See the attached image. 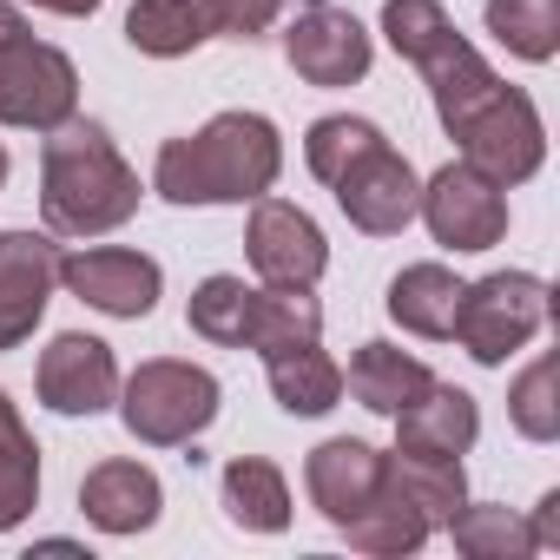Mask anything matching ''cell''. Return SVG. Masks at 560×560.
Masks as SVG:
<instances>
[{
    "label": "cell",
    "mask_w": 560,
    "mask_h": 560,
    "mask_svg": "<svg viewBox=\"0 0 560 560\" xmlns=\"http://www.w3.org/2000/svg\"><path fill=\"white\" fill-rule=\"evenodd\" d=\"M383 34L389 47L429 80L442 132L462 145L475 172L494 185H527L547 159V126L521 86H508L448 21L442 0H383Z\"/></svg>",
    "instance_id": "1"
},
{
    "label": "cell",
    "mask_w": 560,
    "mask_h": 560,
    "mask_svg": "<svg viewBox=\"0 0 560 560\" xmlns=\"http://www.w3.org/2000/svg\"><path fill=\"white\" fill-rule=\"evenodd\" d=\"M304 165L337 191L343 218L363 231V237H396L409 231L416 205H422V178L416 165L383 139L376 119H357V113H330L304 132Z\"/></svg>",
    "instance_id": "2"
},
{
    "label": "cell",
    "mask_w": 560,
    "mask_h": 560,
    "mask_svg": "<svg viewBox=\"0 0 560 560\" xmlns=\"http://www.w3.org/2000/svg\"><path fill=\"white\" fill-rule=\"evenodd\" d=\"M284 172V139L264 113H218L185 139L159 145L152 191L165 205H250Z\"/></svg>",
    "instance_id": "3"
},
{
    "label": "cell",
    "mask_w": 560,
    "mask_h": 560,
    "mask_svg": "<svg viewBox=\"0 0 560 560\" xmlns=\"http://www.w3.org/2000/svg\"><path fill=\"white\" fill-rule=\"evenodd\" d=\"M40 211L54 237H106L139 211V172L119 159L100 119H67L40 152Z\"/></svg>",
    "instance_id": "4"
},
{
    "label": "cell",
    "mask_w": 560,
    "mask_h": 560,
    "mask_svg": "<svg viewBox=\"0 0 560 560\" xmlns=\"http://www.w3.org/2000/svg\"><path fill=\"white\" fill-rule=\"evenodd\" d=\"M218 376L178 357H152L119 383V422L145 448H185L218 422Z\"/></svg>",
    "instance_id": "5"
},
{
    "label": "cell",
    "mask_w": 560,
    "mask_h": 560,
    "mask_svg": "<svg viewBox=\"0 0 560 560\" xmlns=\"http://www.w3.org/2000/svg\"><path fill=\"white\" fill-rule=\"evenodd\" d=\"M547 284L534 270H494L481 284H462V304H455V343L481 363V370H501L514 350H527L547 324Z\"/></svg>",
    "instance_id": "6"
},
{
    "label": "cell",
    "mask_w": 560,
    "mask_h": 560,
    "mask_svg": "<svg viewBox=\"0 0 560 560\" xmlns=\"http://www.w3.org/2000/svg\"><path fill=\"white\" fill-rule=\"evenodd\" d=\"M80 113V73L60 47L27 34L0 40V126H21V132H54Z\"/></svg>",
    "instance_id": "7"
},
{
    "label": "cell",
    "mask_w": 560,
    "mask_h": 560,
    "mask_svg": "<svg viewBox=\"0 0 560 560\" xmlns=\"http://www.w3.org/2000/svg\"><path fill=\"white\" fill-rule=\"evenodd\" d=\"M416 218L448 250H494L508 237V185H494L488 172H475L468 159H455L435 178H422Z\"/></svg>",
    "instance_id": "8"
},
{
    "label": "cell",
    "mask_w": 560,
    "mask_h": 560,
    "mask_svg": "<svg viewBox=\"0 0 560 560\" xmlns=\"http://www.w3.org/2000/svg\"><path fill=\"white\" fill-rule=\"evenodd\" d=\"M244 257L257 270V284L277 291H317V277L330 270V244L317 231V218L291 198H250V231H244Z\"/></svg>",
    "instance_id": "9"
},
{
    "label": "cell",
    "mask_w": 560,
    "mask_h": 560,
    "mask_svg": "<svg viewBox=\"0 0 560 560\" xmlns=\"http://www.w3.org/2000/svg\"><path fill=\"white\" fill-rule=\"evenodd\" d=\"M284 60L311 86H357L376 60L370 27L343 8V0H304L298 21L284 27Z\"/></svg>",
    "instance_id": "10"
},
{
    "label": "cell",
    "mask_w": 560,
    "mask_h": 560,
    "mask_svg": "<svg viewBox=\"0 0 560 560\" xmlns=\"http://www.w3.org/2000/svg\"><path fill=\"white\" fill-rule=\"evenodd\" d=\"M60 284H67L80 304L139 324V317H152V304H159V291H165V270H159V257L126 250V244H80V250L60 257Z\"/></svg>",
    "instance_id": "11"
},
{
    "label": "cell",
    "mask_w": 560,
    "mask_h": 560,
    "mask_svg": "<svg viewBox=\"0 0 560 560\" xmlns=\"http://www.w3.org/2000/svg\"><path fill=\"white\" fill-rule=\"evenodd\" d=\"M60 284V244L47 231H0V350H21Z\"/></svg>",
    "instance_id": "12"
},
{
    "label": "cell",
    "mask_w": 560,
    "mask_h": 560,
    "mask_svg": "<svg viewBox=\"0 0 560 560\" xmlns=\"http://www.w3.org/2000/svg\"><path fill=\"white\" fill-rule=\"evenodd\" d=\"M34 389L54 416H100L119 402V363H113V343L86 337V330H67L40 350V370H34Z\"/></svg>",
    "instance_id": "13"
},
{
    "label": "cell",
    "mask_w": 560,
    "mask_h": 560,
    "mask_svg": "<svg viewBox=\"0 0 560 560\" xmlns=\"http://www.w3.org/2000/svg\"><path fill=\"white\" fill-rule=\"evenodd\" d=\"M383 468H389L383 448H370L363 435H337V442H317V448H311L304 488H311L317 514H324L330 527H343L357 508H370V494L383 488Z\"/></svg>",
    "instance_id": "14"
},
{
    "label": "cell",
    "mask_w": 560,
    "mask_h": 560,
    "mask_svg": "<svg viewBox=\"0 0 560 560\" xmlns=\"http://www.w3.org/2000/svg\"><path fill=\"white\" fill-rule=\"evenodd\" d=\"M396 448L402 455H468L475 435H481V409L468 389L455 383H429L416 402H402L396 416Z\"/></svg>",
    "instance_id": "15"
},
{
    "label": "cell",
    "mask_w": 560,
    "mask_h": 560,
    "mask_svg": "<svg viewBox=\"0 0 560 560\" xmlns=\"http://www.w3.org/2000/svg\"><path fill=\"white\" fill-rule=\"evenodd\" d=\"M80 508L100 534H145L165 508V488L145 462H100L80 481Z\"/></svg>",
    "instance_id": "16"
},
{
    "label": "cell",
    "mask_w": 560,
    "mask_h": 560,
    "mask_svg": "<svg viewBox=\"0 0 560 560\" xmlns=\"http://www.w3.org/2000/svg\"><path fill=\"white\" fill-rule=\"evenodd\" d=\"M337 534H343L357 553H383V560H389V553H416L435 527H429V514L409 501V488L396 481V455H389L383 488H376V494H370V508H357Z\"/></svg>",
    "instance_id": "17"
},
{
    "label": "cell",
    "mask_w": 560,
    "mask_h": 560,
    "mask_svg": "<svg viewBox=\"0 0 560 560\" xmlns=\"http://www.w3.org/2000/svg\"><path fill=\"white\" fill-rule=\"evenodd\" d=\"M218 501H224L231 527H244V534H284L291 527V481H284V468L264 462V455L224 462Z\"/></svg>",
    "instance_id": "18"
},
{
    "label": "cell",
    "mask_w": 560,
    "mask_h": 560,
    "mask_svg": "<svg viewBox=\"0 0 560 560\" xmlns=\"http://www.w3.org/2000/svg\"><path fill=\"white\" fill-rule=\"evenodd\" d=\"M264 376H270V396H277L284 416H330L343 402V370L324 357V337L317 343H291V350H270Z\"/></svg>",
    "instance_id": "19"
},
{
    "label": "cell",
    "mask_w": 560,
    "mask_h": 560,
    "mask_svg": "<svg viewBox=\"0 0 560 560\" xmlns=\"http://www.w3.org/2000/svg\"><path fill=\"white\" fill-rule=\"evenodd\" d=\"M429 383H435L429 363L409 357V350H396V343H363V350L350 357V376H343V389H350L370 416H396V409L416 402Z\"/></svg>",
    "instance_id": "20"
},
{
    "label": "cell",
    "mask_w": 560,
    "mask_h": 560,
    "mask_svg": "<svg viewBox=\"0 0 560 560\" xmlns=\"http://www.w3.org/2000/svg\"><path fill=\"white\" fill-rule=\"evenodd\" d=\"M126 40H132V54H152V60L198 54L205 40H218L211 34V0H132Z\"/></svg>",
    "instance_id": "21"
},
{
    "label": "cell",
    "mask_w": 560,
    "mask_h": 560,
    "mask_svg": "<svg viewBox=\"0 0 560 560\" xmlns=\"http://www.w3.org/2000/svg\"><path fill=\"white\" fill-rule=\"evenodd\" d=\"M455 304H462V277L448 264H409L389 284V317L409 337H429V343H442L455 330Z\"/></svg>",
    "instance_id": "22"
},
{
    "label": "cell",
    "mask_w": 560,
    "mask_h": 560,
    "mask_svg": "<svg viewBox=\"0 0 560 560\" xmlns=\"http://www.w3.org/2000/svg\"><path fill=\"white\" fill-rule=\"evenodd\" d=\"M257 298H264V284H244V277H205V284L191 291V304H185V324L205 337V343H218V350H250V330H257Z\"/></svg>",
    "instance_id": "23"
},
{
    "label": "cell",
    "mask_w": 560,
    "mask_h": 560,
    "mask_svg": "<svg viewBox=\"0 0 560 560\" xmlns=\"http://www.w3.org/2000/svg\"><path fill=\"white\" fill-rule=\"evenodd\" d=\"M34 501H40V442L0 389V534H14L34 514Z\"/></svg>",
    "instance_id": "24"
},
{
    "label": "cell",
    "mask_w": 560,
    "mask_h": 560,
    "mask_svg": "<svg viewBox=\"0 0 560 560\" xmlns=\"http://www.w3.org/2000/svg\"><path fill=\"white\" fill-rule=\"evenodd\" d=\"M448 534H455V547L468 560H521V553H534L527 521L514 508H501V501H462L448 514Z\"/></svg>",
    "instance_id": "25"
},
{
    "label": "cell",
    "mask_w": 560,
    "mask_h": 560,
    "mask_svg": "<svg viewBox=\"0 0 560 560\" xmlns=\"http://www.w3.org/2000/svg\"><path fill=\"white\" fill-rule=\"evenodd\" d=\"M481 21H488V34H494L514 60L547 67L553 47H560V0H488Z\"/></svg>",
    "instance_id": "26"
},
{
    "label": "cell",
    "mask_w": 560,
    "mask_h": 560,
    "mask_svg": "<svg viewBox=\"0 0 560 560\" xmlns=\"http://www.w3.org/2000/svg\"><path fill=\"white\" fill-rule=\"evenodd\" d=\"M324 337V304L311 291H277L264 284L257 298V330H250V350L270 357V350H291V343H317Z\"/></svg>",
    "instance_id": "27"
},
{
    "label": "cell",
    "mask_w": 560,
    "mask_h": 560,
    "mask_svg": "<svg viewBox=\"0 0 560 560\" xmlns=\"http://www.w3.org/2000/svg\"><path fill=\"white\" fill-rule=\"evenodd\" d=\"M396 481H402L409 501L429 514V527H448V514L468 501L462 455H402V448H396Z\"/></svg>",
    "instance_id": "28"
},
{
    "label": "cell",
    "mask_w": 560,
    "mask_h": 560,
    "mask_svg": "<svg viewBox=\"0 0 560 560\" xmlns=\"http://www.w3.org/2000/svg\"><path fill=\"white\" fill-rule=\"evenodd\" d=\"M508 422L527 435V442H553L560 435V402H553V357H534L514 389H508Z\"/></svg>",
    "instance_id": "29"
},
{
    "label": "cell",
    "mask_w": 560,
    "mask_h": 560,
    "mask_svg": "<svg viewBox=\"0 0 560 560\" xmlns=\"http://www.w3.org/2000/svg\"><path fill=\"white\" fill-rule=\"evenodd\" d=\"M277 14H284V0H211V34H224V40H257Z\"/></svg>",
    "instance_id": "30"
},
{
    "label": "cell",
    "mask_w": 560,
    "mask_h": 560,
    "mask_svg": "<svg viewBox=\"0 0 560 560\" xmlns=\"http://www.w3.org/2000/svg\"><path fill=\"white\" fill-rule=\"evenodd\" d=\"M527 534H534V553H553V547H560V488H547V494H540V508H534Z\"/></svg>",
    "instance_id": "31"
},
{
    "label": "cell",
    "mask_w": 560,
    "mask_h": 560,
    "mask_svg": "<svg viewBox=\"0 0 560 560\" xmlns=\"http://www.w3.org/2000/svg\"><path fill=\"white\" fill-rule=\"evenodd\" d=\"M27 8H40V14H67V21H93V14H100V0H27Z\"/></svg>",
    "instance_id": "32"
},
{
    "label": "cell",
    "mask_w": 560,
    "mask_h": 560,
    "mask_svg": "<svg viewBox=\"0 0 560 560\" xmlns=\"http://www.w3.org/2000/svg\"><path fill=\"white\" fill-rule=\"evenodd\" d=\"M8 34H27V14L14 8V0H0V40H8Z\"/></svg>",
    "instance_id": "33"
},
{
    "label": "cell",
    "mask_w": 560,
    "mask_h": 560,
    "mask_svg": "<svg viewBox=\"0 0 560 560\" xmlns=\"http://www.w3.org/2000/svg\"><path fill=\"white\" fill-rule=\"evenodd\" d=\"M0 185H8V145H0Z\"/></svg>",
    "instance_id": "34"
}]
</instances>
